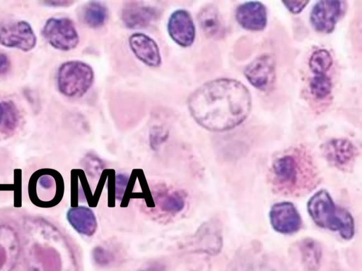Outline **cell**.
Instances as JSON below:
<instances>
[{
	"label": "cell",
	"mask_w": 362,
	"mask_h": 271,
	"mask_svg": "<svg viewBox=\"0 0 362 271\" xmlns=\"http://www.w3.org/2000/svg\"><path fill=\"white\" fill-rule=\"evenodd\" d=\"M129 47L134 54L148 66L158 67L161 56L157 43L149 36L136 32L129 38Z\"/></svg>",
	"instance_id": "ac0fdd59"
},
{
	"label": "cell",
	"mask_w": 362,
	"mask_h": 271,
	"mask_svg": "<svg viewBox=\"0 0 362 271\" xmlns=\"http://www.w3.org/2000/svg\"><path fill=\"white\" fill-rule=\"evenodd\" d=\"M271 182L278 193L300 195L317 184L318 175L308 153L295 148L276 158L272 166Z\"/></svg>",
	"instance_id": "3957f363"
},
{
	"label": "cell",
	"mask_w": 362,
	"mask_h": 271,
	"mask_svg": "<svg viewBox=\"0 0 362 271\" xmlns=\"http://www.w3.org/2000/svg\"><path fill=\"white\" fill-rule=\"evenodd\" d=\"M42 35L52 47L64 52L76 48L79 42L74 22L65 17L47 19L42 29Z\"/></svg>",
	"instance_id": "52a82bcc"
},
{
	"label": "cell",
	"mask_w": 362,
	"mask_h": 271,
	"mask_svg": "<svg viewBox=\"0 0 362 271\" xmlns=\"http://www.w3.org/2000/svg\"><path fill=\"white\" fill-rule=\"evenodd\" d=\"M92 256L94 262L101 267L107 266L115 260L114 254L102 246L95 247L93 250Z\"/></svg>",
	"instance_id": "4316f807"
},
{
	"label": "cell",
	"mask_w": 362,
	"mask_h": 271,
	"mask_svg": "<svg viewBox=\"0 0 362 271\" xmlns=\"http://www.w3.org/2000/svg\"><path fill=\"white\" fill-rule=\"evenodd\" d=\"M322 155L329 164L339 169L351 167L356 158L358 151L349 140L334 138L323 144Z\"/></svg>",
	"instance_id": "7c38bea8"
},
{
	"label": "cell",
	"mask_w": 362,
	"mask_h": 271,
	"mask_svg": "<svg viewBox=\"0 0 362 271\" xmlns=\"http://www.w3.org/2000/svg\"><path fill=\"white\" fill-rule=\"evenodd\" d=\"M346 2L341 0H321L313 7L310 21L317 32L329 34L346 12Z\"/></svg>",
	"instance_id": "30bf717a"
},
{
	"label": "cell",
	"mask_w": 362,
	"mask_h": 271,
	"mask_svg": "<svg viewBox=\"0 0 362 271\" xmlns=\"http://www.w3.org/2000/svg\"><path fill=\"white\" fill-rule=\"evenodd\" d=\"M244 75L257 90L262 92L270 90L276 79L275 61L269 54H261L245 66Z\"/></svg>",
	"instance_id": "8fae6325"
},
{
	"label": "cell",
	"mask_w": 362,
	"mask_h": 271,
	"mask_svg": "<svg viewBox=\"0 0 362 271\" xmlns=\"http://www.w3.org/2000/svg\"><path fill=\"white\" fill-rule=\"evenodd\" d=\"M223 247L221 225L215 219L204 222L191 236L185 248L191 252L202 253L215 255L220 253Z\"/></svg>",
	"instance_id": "ba28073f"
},
{
	"label": "cell",
	"mask_w": 362,
	"mask_h": 271,
	"mask_svg": "<svg viewBox=\"0 0 362 271\" xmlns=\"http://www.w3.org/2000/svg\"><path fill=\"white\" fill-rule=\"evenodd\" d=\"M43 5L51 7H64L69 6L74 3L72 1L69 0H49L42 2Z\"/></svg>",
	"instance_id": "d6a6232c"
},
{
	"label": "cell",
	"mask_w": 362,
	"mask_h": 271,
	"mask_svg": "<svg viewBox=\"0 0 362 271\" xmlns=\"http://www.w3.org/2000/svg\"><path fill=\"white\" fill-rule=\"evenodd\" d=\"M66 219L70 225L78 234L86 236H93L98 223L93 211L85 206H76L69 209Z\"/></svg>",
	"instance_id": "ffe728a7"
},
{
	"label": "cell",
	"mask_w": 362,
	"mask_h": 271,
	"mask_svg": "<svg viewBox=\"0 0 362 271\" xmlns=\"http://www.w3.org/2000/svg\"><path fill=\"white\" fill-rule=\"evenodd\" d=\"M3 115H4V107H3L2 102H0V125L2 121Z\"/></svg>",
	"instance_id": "836d02e7"
},
{
	"label": "cell",
	"mask_w": 362,
	"mask_h": 271,
	"mask_svg": "<svg viewBox=\"0 0 362 271\" xmlns=\"http://www.w3.org/2000/svg\"><path fill=\"white\" fill-rule=\"evenodd\" d=\"M23 252L29 271H76V260L66 236L47 220H24Z\"/></svg>",
	"instance_id": "7a4b0ae2"
},
{
	"label": "cell",
	"mask_w": 362,
	"mask_h": 271,
	"mask_svg": "<svg viewBox=\"0 0 362 271\" xmlns=\"http://www.w3.org/2000/svg\"><path fill=\"white\" fill-rule=\"evenodd\" d=\"M309 3V1H282L285 7L292 13H300Z\"/></svg>",
	"instance_id": "f546056e"
},
{
	"label": "cell",
	"mask_w": 362,
	"mask_h": 271,
	"mask_svg": "<svg viewBox=\"0 0 362 271\" xmlns=\"http://www.w3.org/2000/svg\"><path fill=\"white\" fill-rule=\"evenodd\" d=\"M11 61L8 56L2 52H0V76L6 75L11 68Z\"/></svg>",
	"instance_id": "1f68e13d"
},
{
	"label": "cell",
	"mask_w": 362,
	"mask_h": 271,
	"mask_svg": "<svg viewBox=\"0 0 362 271\" xmlns=\"http://www.w3.org/2000/svg\"><path fill=\"white\" fill-rule=\"evenodd\" d=\"M197 20L204 35L210 39L221 40L226 35V26L218 8L211 4L204 6Z\"/></svg>",
	"instance_id": "d6986e66"
},
{
	"label": "cell",
	"mask_w": 362,
	"mask_h": 271,
	"mask_svg": "<svg viewBox=\"0 0 362 271\" xmlns=\"http://www.w3.org/2000/svg\"><path fill=\"white\" fill-rule=\"evenodd\" d=\"M158 17V11L142 2L129 1L122 8L121 18L129 29H141L149 26Z\"/></svg>",
	"instance_id": "2e32d148"
},
{
	"label": "cell",
	"mask_w": 362,
	"mask_h": 271,
	"mask_svg": "<svg viewBox=\"0 0 362 271\" xmlns=\"http://www.w3.org/2000/svg\"><path fill=\"white\" fill-rule=\"evenodd\" d=\"M333 64L330 52L325 49L314 51L308 61V66L312 73H327Z\"/></svg>",
	"instance_id": "484cf974"
},
{
	"label": "cell",
	"mask_w": 362,
	"mask_h": 271,
	"mask_svg": "<svg viewBox=\"0 0 362 271\" xmlns=\"http://www.w3.org/2000/svg\"><path fill=\"white\" fill-rule=\"evenodd\" d=\"M189 111L197 124L212 131L232 129L250 114L252 99L241 82L217 78L197 88L188 97Z\"/></svg>",
	"instance_id": "6da1fadb"
},
{
	"label": "cell",
	"mask_w": 362,
	"mask_h": 271,
	"mask_svg": "<svg viewBox=\"0 0 362 271\" xmlns=\"http://www.w3.org/2000/svg\"><path fill=\"white\" fill-rule=\"evenodd\" d=\"M167 134L165 133L160 128H156L153 130L150 135V141L151 147L156 150L158 146L165 140Z\"/></svg>",
	"instance_id": "4dcf8cb0"
},
{
	"label": "cell",
	"mask_w": 362,
	"mask_h": 271,
	"mask_svg": "<svg viewBox=\"0 0 362 271\" xmlns=\"http://www.w3.org/2000/svg\"><path fill=\"white\" fill-rule=\"evenodd\" d=\"M21 251L16 230L10 224L0 222V271H12Z\"/></svg>",
	"instance_id": "5bb4252c"
},
{
	"label": "cell",
	"mask_w": 362,
	"mask_h": 271,
	"mask_svg": "<svg viewBox=\"0 0 362 271\" xmlns=\"http://www.w3.org/2000/svg\"><path fill=\"white\" fill-rule=\"evenodd\" d=\"M93 80V68L81 61H66L59 66L57 71L58 89L67 97H82L90 89Z\"/></svg>",
	"instance_id": "8992f818"
},
{
	"label": "cell",
	"mask_w": 362,
	"mask_h": 271,
	"mask_svg": "<svg viewBox=\"0 0 362 271\" xmlns=\"http://www.w3.org/2000/svg\"><path fill=\"white\" fill-rule=\"evenodd\" d=\"M236 21L250 31L263 30L267 24V11L259 1H247L240 4L235 13Z\"/></svg>",
	"instance_id": "e0dca14e"
},
{
	"label": "cell",
	"mask_w": 362,
	"mask_h": 271,
	"mask_svg": "<svg viewBox=\"0 0 362 271\" xmlns=\"http://www.w3.org/2000/svg\"><path fill=\"white\" fill-rule=\"evenodd\" d=\"M139 271H158V270H157L156 269H153V268H148V269L139 270Z\"/></svg>",
	"instance_id": "e575fe53"
},
{
	"label": "cell",
	"mask_w": 362,
	"mask_h": 271,
	"mask_svg": "<svg viewBox=\"0 0 362 271\" xmlns=\"http://www.w3.org/2000/svg\"><path fill=\"white\" fill-rule=\"evenodd\" d=\"M308 211L316 225L337 231L344 239L353 238L354 220L349 212L339 207L325 190L315 193L308 200Z\"/></svg>",
	"instance_id": "277c9868"
},
{
	"label": "cell",
	"mask_w": 362,
	"mask_h": 271,
	"mask_svg": "<svg viewBox=\"0 0 362 271\" xmlns=\"http://www.w3.org/2000/svg\"><path fill=\"white\" fill-rule=\"evenodd\" d=\"M129 181V176L125 174H117L115 177V198L122 200L124 198Z\"/></svg>",
	"instance_id": "83f0119b"
},
{
	"label": "cell",
	"mask_w": 362,
	"mask_h": 271,
	"mask_svg": "<svg viewBox=\"0 0 362 271\" xmlns=\"http://www.w3.org/2000/svg\"><path fill=\"white\" fill-rule=\"evenodd\" d=\"M28 190L30 200L35 205L43 208L54 207L63 197V178L54 169H38L30 178Z\"/></svg>",
	"instance_id": "5b68a950"
},
{
	"label": "cell",
	"mask_w": 362,
	"mask_h": 271,
	"mask_svg": "<svg viewBox=\"0 0 362 271\" xmlns=\"http://www.w3.org/2000/svg\"><path fill=\"white\" fill-rule=\"evenodd\" d=\"M80 18L87 26L99 28L106 23L108 18V10L100 2L90 1L81 8Z\"/></svg>",
	"instance_id": "7402d4cb"
},
{
	"label": "cell",
	"mask_w": 362,
	"mask_h": 271,
	"mask_svg": "<svg viewBox=\"0 0 362 271\" xmlns=\"http://www.w3.org/2000/svg\"><path fill=\"white\" fill-rule=\"evenodd\" d=\"M303 265L308 271H317L320 267L322 248L313 239H302L298 244Z\"/></svg>",
	"instance_id": "44dd1931"
},
{
	"label": "cell",
	"mask_w": 362,
	"mask_h": 271,
	"mask_svg": "<svg viewBox=\"0 0 362 271\" xmlns=\"http://www.w3.org/2000/svg\"><path fill=\"white\" fill-rule=\"evenodd\" d=\"M156 204L159 208L169 214H176L185 207V200L177 192L161 191L156 197Z\"/></svg>",
	"instance_id": "cb8c5ba5"
},
{
	"label": "cell",
	"mask_w": 362,
	"mask_h": 271,
	"mask_svg": "<svg viewBox=\"0 0 362 271\" xmlns=\"http://www.w3.org/2000/svg\"><path fill=\"white\" fill-rule=\"evenodd\" d=\"M332 80L327 73H313L308 83L310 96L318 102L327 101L332 96Z\"/></svg>",
	"instance_id": "603a6c76"
},
{
	"label": "cell",
	"mask_w": 362,
	"mask_h": 271,
	"mask_svg": "<svg viewBox=\"0 0 362 271\" xmlns=\"http://www.w3.org/2000/svg\"><path fill=\"white\" fill-rule=\"evenodd\" d=\"M101 160L90 155H87L83 159V166L88 174L93 175L102 169Z\"/></svg>",
	"instance_id": "f1b7e54d"
},
{
	"label": "cell",
	"mask_w": 362,
	"mask_h": 271,
	"mask_svg": "<svg viewBox=\"0 0 362 271\" xmlns=\"http://www.w3.org/2000/svg\"><path fill=\"white\" fill-rule=\"evenodd\" d=\"M4 107V115L0 125V133L4 136L12 134L17 128L19 121V111L13 101L1 102Z\"/></svg>",
	"instance_id": "d4e9b609"
},
{
	"label": "cell",
	"mask_w": 362,
	"mask_h": 271,
	"mask_svg": "<svg viewBox=\"0 0 362 271\" xmlns=\"http://www.w3.org/2000/svg\"><path fill=\"white\" fill-rule=\"evenodd\" d=\"M37 37L25 20H8L0 23V44L29 52L36 45Z\"/></svg>",
	"instance_id": "9c48e42d"
},
{
	"label": "cell",
	"mask_w": 362,
	"mask_h": 271,
	"mask_svg": "<svg viewBox=\"0 0 362 271\" xmlns=\"http://www.w3.org/2000/svg\"><path fill=\"white\" fill-rule=\"evenodd\" d=\"M168 32L178 45L191 46L195 39V26L190 13L185 9L175 11L169 18Z\"/></svg>",
	"instance_id": "9a60e30c"
},
{
	"label": "cell",
	"mask_w": 362,
	"mask_h": 271,
	"mask_svg": "<svg viewBox=\"0 0 362 271\" xmlns=\"http://www.w3.org/2000/svg\"><path fill=\"white\" fill-rule=\"evenodd\" d=\"M269 219L274 229L284 234L297 232L302 224L298 211L290 202L274 204L269 212Z\"/></svg>",
	"instance_id": "4fadbf2b"
}]
</instances>
